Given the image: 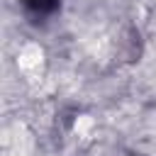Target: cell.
Wrapping results in <instances>:
<instances>
[{"mask_svg": "<svg viewBox=\"0 0 156 156\" xmlns=\"http://www.w3.org/2000/svg\"><path fill=\"white\" fill-rule=\"evenodd\" d=\"M24 2V7L29 10V12H34V15H51L56 7H58V0H22Z\"/></svg>", "mask_w": 156, "mask_h": 156, "instance_id": "1", "label": "cell"}]
</instances>
